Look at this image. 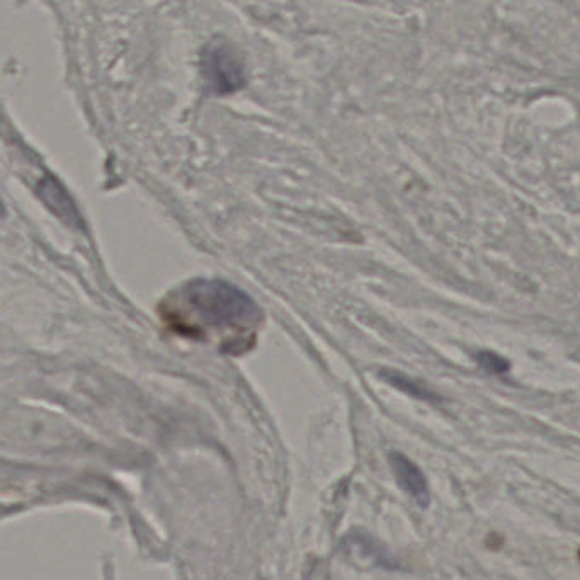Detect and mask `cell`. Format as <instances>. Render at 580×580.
<instances>
[{"label":"cell","mask_w":580,"mask_h":580,"mask_svg":"<svg viewBox=\"0 0 580 580\" xmlns=\"http://www.w3.org/2000/svg\"><path fill=\"white\" fill-rule=\"evenodd\" d=\"M388 462H390L400 488L412 498L417 506L428 509L431 504V491H429V482L422 470L409 457L398 451L388 454Z\"/></svg>","instance_id":"3"},{"label":"cell","mask_w":580,"mask_h":580,"mask_svg":"<svg viewBox=\"0 0 580 580\" xmlns=\"http://www.w3.org/2000/svg\"><path fill=\"white\" fill-rule=\"evenodd\" d=\"M382 378H384L387 384H390L391 387L410 395V397L417 398V400H422V402L428 404L441 402L439 395H436L434 391L429 390L428 387L419 384L416 379L402 375V373L382 372Z\"/></svg>","instance_id":"4"},{"label":"cell","mask_w":580,"mask_h":580,"mask_svg":"<svg viewBox=\"0 0 580 580\" xmlns=\"http://www.w3.org/2000/svg\"><path fill=\"white\" fill-rule=\"evenodd\" d=\"M202 71L206 86L219 96L237 93L246 84L243 60L225 42H213L202 55Z\"/></svg>","instance_id":"2"},{"label":"cell","mask_w":580,"mask_h":580,"mask_svg":"<svg viewBox=\"0 0 580 580\" xmlns=\"http://www.w3.org/2000/svg\"><path fill=\"white\" fill-rule=\"evenodd\" d=\"M475 359L480 368H484L485 372L492 373V375H504L511 368L506 357L498 356V354L491 353V351H480V353L475 354Z\"/></svg>","instance_id":"5"},{"label":"cell","mask_w":580,"mask_h":580,"mask_svg":"<svg viewBox=\"0 0 580 580\" xmlns=\"http://www.w3.org/2000/svg\"><path fill=\"white\" fill-rule=\"evenodd\" d=\"M165 324L193 339H206L210 332L224 335L225 353L250 350L262 312L253 298L218 279H194L172 291L160 305Z\"/></svg>","instance_id":"1"}]
</instances>
